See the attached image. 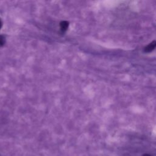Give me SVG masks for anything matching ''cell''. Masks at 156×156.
Wrapping results in <instances>:
<instances>
[{
    "instance_id": "obj_4",
    "label": "cell",
    "mask_w": 156,
    "mask_h": 156,
    "mask_svg": "<svg viewBox=\"0 0 156 156\" xmlns=\"http://www.w3.org/2000/svg\"><path fill=\"white\" fill-rule=\"evenodd\" d=\"M1 25H2V23H1V21L0 20V28H1Z\"/></svg>"
},
{
    "instance_id": "obj_2",
    "label": "cell",
    "mask_w": 156,
    "mask_h": 156,
    "mask_svg": "<svg viewBox=\"0 0 156 156\" xmlns=\"http://www.w3.org/2000/svg\"><path fill=\"white\" fill-rule=\"evenodd\" d=\"M4 43H5V38L3 36L0 35V46H2Z\"/></svg>"
},
{
    "instance_id": "obj_3",
    "label": "cell",
    "mask_w": 156,
    "mask_h": 156,
    "mask_svg": "<svg viewBox=\"0 0 156 156\" xmlns=\"http://www.w3.org/2000/svg\"><path fill=\"white\" fill-rule=\"evenodd\" d=\"M142 156H153V155H150V154H143Z\"/></svg>"
},
{
    "instance_id": "obj_1",
    "label": "cell",
    "mask_w": 156,
    "mask_h": 156,
    "mask_svg": "<svg viewBox=\"0 0 156 156\" xmlns=\"http://www.w3.org/2000/svg\"><path fill=\"white\" fill-rule=\"evenodd\" d=\"M60 26H61L62 29L65 30V29L67 28V27H68V24L67 22L63 21V22H62V23H61V25H60Z\"/></svg>"
}]
</instances>
